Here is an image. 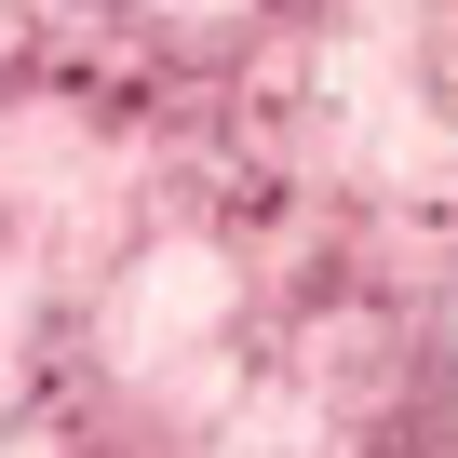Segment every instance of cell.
<instances>
[{
	"label": "cell",
	"mask_w": 458,
	"mask_h": 458,
	"mask_svg": "<svg viewBox=\"0 0 458 458\" xmlns=\"http://www.w3.org/2000/svg\"><path fill=\"white\" fill-rule=\"evenodd\" d=\"M216 324H229V297H216V257H189V243H175V257H148V270L122 284V324H108V337H122V364L148 377V364H189Z\"/></svg>",
	"instance_id": "cell-1"
}]
</instances>
